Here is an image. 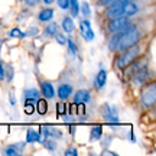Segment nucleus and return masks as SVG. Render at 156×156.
Instances as JSON below:
<instances>
[{
    "mask_svg": "<svg viewBox=\"0 0 156 156\" xmlns=\"http://www.w3.org/2000/svg\"><path fill=\"white\" fill-rule=\"evenodd\" d=\"M139 38H140V34H139V30H137V28H134V26H127V28L123 30L122 36L119 39L117 49L122 51V52L126 51L127 48L136 45V42L139 41Z\"/></svg>",
    "mask_w": 156,
    "mask_h": 156,
    "instance_id": "nucleus-1",
    "label": "nucleus"
},
{
    "mask_svg": "<svg viewBox=\"0 0 156 156\" xmlns=\"http://www.w3.org/2000/svg\"><path fill=\"white\" fill-rule=\"evenodd\" d=\"M139 55V48L137 46H130L127 48L126 51H123V54L119 58H117L116 61V65L117 68H120V69H124V68H127L132 62L136 59V56Z\"/></svg>",
    "mask_w": 156,
    "mask_h": 156,
    "instance_id": "nucleus-2",
    "label": "nucleus"
},
{
    "mask_svg": "<svg viewBox=\"0 0 156 156\" xmlns=\"http://www.w3.org/2000/svg\"><path fill=\"white\" fill-rule=\"evenodd\" d=\"M155 101H156V84L151 83L142 91V103H143L145 107L151 108V107L155 106Z\"/></svg>",
    "mask_w": 156,
    "mask_h": 156,
    "instance_id": "nucleus-3",
    "label": "nucleus"
},
{
    "mask_svg": "<svg viewBox=\"0 0 156 156\" xmlns=\"http://www.w3.org/2000/svg\"><path fill=\"white\" fill-rule=\"evenodd\" d=\"M127 0H116L108 5L106 10V16L108 19H114V17H120L122 16V12H123V7L126 6Z\"/></svg>",
    "mask_w": 156,
    "mask_h": 156,
    "instance_id": "nucleus-4",
    "label": "nucleus"
},
{
    "mask_svg": "<svg viewBox=\"0 0 156 156\" xmlns=\"http://www.w3.org/2000/svg\"><path fill=\"white\" fill-rule=\"evenodd\" d=\"M129 25H130L129 17H126V16L114 17V19H112V22L108 23V30L112 34H114V32H119V30H124Z\"/></svg>",
    "mask_w": 156,
    "mask_h": 156,
    "instance_id": "nucleus-5",
    "label": "nucleus"
},
{
    "mask_svg": "<svg viewBox=\"0 0 156 156\" xmlns=\"http://www.w3.org/2000/svg\"><path fill=\"white\" fill-rule=\"evenodd\" d=\"M80 30H81V35H83V38L85 41H93L94 39V32H93V29H91V25H90V20L87 19H84L81 20L80 23Z\"/></svg>",
    "mask_w": 156,
    "mask_h": 156,
    "instance_id": "nucleus-6",
    "label": "nucleus"
},
{
    "mask_svg": "<svg viewBox=\"0 0 156 156\" xmlns=\"http://www.w3.org/2000/svg\"><path fill=\"white\" fill-rule=\"evenodd\" d=\"M147 78H149V74H147V68L143 67L142 69H137V73L134 74L133 83L136 84V85H142V84L145 83Z\"/></svg>",
    "mask_w": 156,
    "mask_h": 156,
    "instance_id": "nucleus-7",
    "label": "nucleus"
},
{
    "mask_svg": "<svg viewBox=\"0 0 156 156\" xmlns=\"http://www.w3.org/2000/svg\"><path fill=\"white\" fill-rule=\"evenodd\" d=\"M104 119H106L108 123H119V119H117V116H116V110L114 108H112L110 107V104H104Z\"/></svg>",
    "mask_w": 156,
    "mask_h": 156,
    "instance_id": "nucleus-8",
    "label": "nucleus"
},
{
    "mask_svg": "<svg viewBox=\"0 0 156 156\" xmlns=\"http://www.w3.org/2000/svg\"><path fill=\"white\" fill-rule=\"evenodd\" d=\"M23 147H25V143H15V145L7 146L5 151H3V153L5 155H12V156L20 155L23 152Z\"/></svg>",
    "mask_w": 156,
    "mask_h": 156,
    "instance_id": "nucleus-9",
    "label": "nucleus"
},
{
    "mask_svg": "<svg viewBox=\"0 0 156 156\" xmlns=\"http://www.w3.org/2000/svg\"><path fill=\"white\" fill-rule=\"evenodd\" d=\"M41 132H42V134H45V137H56V139L62 137L61 132H59V130H56V129H54V127L42 126V127H41Z\"/></svg>",
    "mask_w": 156,
    "mask_h": 156,
    "instance_id": "nucleus-10",
    "label": "nucleus"
},
{
    "mask_svg": "<svg viewBox=\"0 0 156 156\" xmlns=\"http://www.w3.org/2000/svg\"><path fill=\"white\" fill-rule=\"evenodd\" d=\"M137 10H139V7H137V5H134L133 2H127L126 3V6L123 7V12H122V16H133L134 13H137Z\"/></svg>",
    "mask_w": 156,
    "mask_h": 156,
    "instance_id": "nucleus-11",
    "label": "nucleus"
},
{
    "mask_svg": "<svg viewBox=\"0 0 156 156\" xmlns=\"http://www.w3.org/2000/svg\"><path fill=\"white\" fill-rule=\"evenodd\" d=\"M71 94H73V87H71V85H68V84L59 85V88H58V97H59L61 100H67Z\"/></svg>",
    "mask_w": 156,
    "mask_h": 156,
    "instance_id": "nucleus-12",
    "label": "nucleus"
},
{
    "mask_svg": "<svg viewBox=\"0 0 156 156\" xmlns=\"http://www.w3.org/2000/svg\"><path fill=\"white\" fill-rule=\"evenodd\" d=\"M91 98V95H90V93L87 91V90H80V91H77V94L74 95V103H87V101Z\"/></svg>",
    "mask_w": 156,
    "mask_h": 156,
    "instance_id": "nucleus-13",
    "label": "nucleus"
},
{
    "mask_svg": "<svg viewBox=\"0 0 156 156\" xmlns=\"http://www.w3.org/2000/svg\"><path fill=\"white\" fill-rule=\"evenodd\" d=\"M41 87H42V94L45 95V98H52L55 95V90L51 83H42Z\"/></svg>",
    "mask_w": 156,
    "mask_h": 156,
    "instance_id": "nucleus-14",
    "label": "nucleus"
},
{
    "mask_svg": "<svg viewBox=\"0 0 156 156\" xmlns=\"http://www.w3.org/2000/svg\"><path fill=\"white\" fill-rule=\"evenodd\" d=\"M52 17H54V10L52 9H44V10L39 12L38 15V19L41 22H49Z\"/></svg>",
    "mask_w": 156,
    "mask_h": 156,
    "instance_id": "nucleus-15",
    "label": "nucleus"
},
{
    "mask_svg": "<svg viewBox=\"0 0 156 156\" xmlns=\"http://www.w3.org/2000/svg\"><path fill=\"white\" fill-rule=\"evenodd\" d=\"M106 81H107V73L104 69H101L100 73L97 74V78H95V87L97 88H103L106 85Z\"/></svg>",
    "mask_w": 156,
    "mask_h": 156,
    "instance_id": "nucleus-16",
    "label": "nucleus"
},
{
    "mask_svg": "<svg viewBox=\"0 0 156 156\" xmlns=\"http://www.w3.org/2000/svg\"><path fill=\"white\" fill-rule=\"evenodd\" d=\"M75 28V25H74V20L71 17H64V20H62V29H64V32L65 34H71Z\"/></svg>",
    "mask_w": 156,
    "mask_h": 156,
    "instance_id": "nucleus-17",
    "label": "nucleus"
},
{
    "mask_svg": "<svg viewBox=\"0 0 156 156\" xmlns=\"http://www.w3.org/2000/svg\"><path fill=\"white\" fill-rule=\"evenodd\" d=\"M122 34H123V30L114 32V35L110 38V41H108V48H110V51H116L117 49V44H119V39H120Z\"/></svg>",
    "mask_w": 156,
    "mask_h": 156,
    "instance_id": "nucleus-18",
    "label": "nucleus"
},
{
    "mask_svg": "<svg viewBox=\"0 0 156 156\" xmlns=\"http://www.w3.org/2000/svg\"><path fill=\"white\" fill-rule=\"evenodd\" d=\"M42 136L38 133V132H34L32 129H29L28 133H26V142L28 143H34V142H42V139H41Z\"/></svg>",
    "mask_w": 156,
    "mask_h": 156,
    "instance_id": "nucleus-19",
    "label": "nucleus"
},
{
    "mask_svg": "<svg viewBox=\"0 0 156 156\" xmlns=\"http://www.w3.org/2000/svg\"><path fill=\"white\" fill-rule=\"evenodd\" d=\"M103 134V126H94L91 129V133H90V140L94 142V140H98Z\"/></svg>",
    "mask_w": 156,
    "mask_h": 156,
    "instance_id": "nucleus-20",
    "label": "nucleus"
},
{
    "mask_svg": "<svg viewBox=\"0 0 156 156\" xmlns=\"http://www.w3.org/2000/svg\"><path fill=\"white\" fill-rule=\"evenodd\" d=\"M36 104H38V112L39 114H46L48 112V103L45 98H41V100L36 101Z\"/></svg>",
    "mask_w": 156,
    "mask_h": 156,
    "instance_id": "nucleus-21",
    "label": "nucleus"
},
{
    "mask_svg": "<svg viewBox=\"0 0 156 156\" xmlns=\"http://www.w3.org/2000/svg\"><path fill=\"white\" fill-rule=\"evenodd\" d=\"M58 32V25L56 23H49L46 28H45V35L46 36H54Z\"/></svg>",
    "mask_w": 156,
    "mask_h": 156,
    "instance_id": "nucleus-22",
    "label": "nucleus"
},
{
    "mask_svg": "<svg viewBox=\"0 0 156 156\" xmlns=\"http://www.w3.org/2000/svg\"><path fill=\"white\" fill-rule=\"evenodd\" d=\"M9 38H25L26 36V34L25 32H22L20 29H12V30H9Z\"/></svg>",
    "mask_w": 156,
    "mask_h": 156,
    "instance_id": "nucleus-23",
    "label": "nucleus"
},
{
    "mask_svg": "<svg viewBox=\"0 0 156 156\" xmlns=\"http://www.w3.org/2000/svg\"><path fill=\"white\" fill-rule=\"evenodd\" d=\"M68 9H71V15H73V16H77L78 10H80V7H78V0H69V7H68Z\"/></svg>",
    "mask_w": 156,
    "mask_h": 156,
    "instance_id": "nucleus-24",
    "label": "nucleus"
},
{
    "mask_svg": "<svg viewBox=\"0 0 156 156\" xmlns=\"http://www.w3.org/2000/svg\"><path fill=\"white\" fill-rule=\"evenodd\" d=\"M23 94H25V98H35V100H36L39 95V91L35 88H30V90H26Z\"/></svg>",
    "mask_w": 156,
    "mask_h": 156,
    "instance_id": "nucleus-25",
    "label": "nucleus"
},
{
    "mask_svg": "<svg viewBox=\"0 0 156 156\" xmlns=\"http://www.w3.org/2000/svg\"><path fill=\"white\" fill-rule=\"evenodd\" d=\"M56 112H58V114H59V116L67 114V106H65V103H62V101L56 103Z\"/></svg>",
    "mask_w": 156,
    "mask_h": 156,
    "instance_id": "nucleus-26",
    "label": "nucleus"
},
{
    "mask_svg": "<svg viewBox=\"0 0 156 156\" xmlns=\"http://www.w3.org/2000/svg\"><path fill=\"white\" fill-rule=\"evenodd\" d=\"M81 9H83V15L84 16H87L88 17L90 15H91V10H90V6H88V3H87V2H83V3H81Z\"/></svg>",
    "mask_w": 156,
    "mask_h": 156,
    "instance_id": "nucleus-27",
    "label": "nucleus"
},
{
    "mask_svg": "<svg viewBox=\"0 0 156 156\" xmlns=\"http://www.w3.org/2000/svg\"><path fill=\"white\" fill-rule=\"evenodd\" d=\"M68 48H69V51H71V54L73 55H77V46H75V44H74V41H71V39H67V44Z\"/></svg>",
    "mask_w": 156,
    "mask_h": 156,
    "instance_id": "nucleus-28",
    "label": "nucleus"
},
{
    "mask_svg": "<svg viewBox=\"0 0 156 156\" xmlns=\"http://www.w3.org/2000/svg\"><path fill=\"white\" fill-rule=\"evenodd\" d=\"M54 36H55V39L58 41V44H59V45H65V44H67V39H65V36H64L62 34L56 32V34L54 35Z\"/></svg>",
    "mask_w": 156,
    "mask_h": 156,
    "instance_id": "nucleus-29",
    "label": "nucleus"
},
{
    "mask_svg": "<svg viewBox=\"0 0 156 156\" xmlns=\"http://www.w3.org/2000/svg\"><path fill=\"white\" fill-rule=\"evenodd\" d=\"M56 3H58V6H59L61 9H64V10H67L68 7H69V0H56Z\"/></svg>",
    "mask_w": 156,
    "mask_h": 156,
    "instance_id": "nucleus-30",
    "label": "nucleus"
},
{
    "mask_svg": "<svg viewBox=\"0 0 156 156\" xmlns=\"http://www.w3.org/2000/svg\"><path fill=\"white\" fill-rule=\"evenodd\" d=\"M44 145H45V147H48L49 151H54V149L56 147L55 142H52L51 139H46V140H45V142H44Z\"/></svg>",
    "mask_w": 156,
    "mask_h": 156,
    "instance_id": "nucleus-31",
    "label": "nucleus"
},
{
    "mask_svg": "<svg viewBox=\"0 0 156 156\" xmlns=\"http://www.w3.org/2000/svg\"><path fill=\"white\" fill-rule=\"evenodd\" d=\"M34 112H35L34 104H30V103H25V113H26V114H34Z\"/></svg>",
    "mask_w": 156,
    "mask_h": 156,
    "instance_id": "nucleus-32",
    "label": "nucleus"
},
{
    "mask_svg": "<svg viewBox=\"0 0 156 156\" xmlns=\"http://www.w3.org/2000/svg\"><path fill=\"white\" fill-rule=\"evenodd\" d=\"M38 28H29L28 32H25L26 34V36H35V35H38Z\"/></svg>",
    "mask_w": 156,
    "mask_h": 156,
    "instance_id": "nucleus-33",
    "label": "nucleus"
},
{
    "mask_svg": "<svg viewBox=\"0 0 156 156\" xmlns=\"http://www.w3.org/2000/svg\"><path fill=\"white\" fill-rule=\"evenodd\" d=\"M65 155L67 156H77V149H75V147H69L68 151H65Z\"/></svg>",
    "mask_w": 156,
    "mask_h": 156,
    "instance_id": "nucleus-34",
    "label": "nucleus"
},
{
    "mask_svg": "<svg viewBox=\"0 0 156 156\" xmlns=\"http://www.w3.org/2000/svg\"><path fill=\"white\" fill-rule=\"evenodd\" d=\"M113 2H116V0H98V5L100 6H108L110 3H113Z\"/></svg>",
    "mask_w": 156,
    "mask_h": 156,
    "instance_id": "nucleus-35",
    "label": "nucleus"
},
{
    "mask_svg": "<svg viewBox=\"0 0 156 156\" xmlns=\"http://www.w3.org/2000/svg\"><path fill=\"white\" fill-rule=\"evenodd\" d=\"M38 2L39 0H25V3L28 6H35V5H38Z\"/></svg>",
    "mask_w": 156,
    "mask_h": 156,
    "instance_id": "nucleus-36",
    "label": "nucleus"
},
{
    "mask_svg": "<svg viewBox=\"0 0 156 156\" xmlns=\"http://www.w3.org/2000/svg\"><path fill=\"white\" fill-rule=\"evenodd\" d=\"M0 80H5V69L2 67V64H0Z\"/></svg>",
    "mask_w": 156,
    "mask_h": 156,
    "instance_id": "nucleus-37",
    "label": "nucleus"
},
{
    "mask_svg": "<svg viewBox=\"0 0 156 156\" xmlns=\"http://www.w3.org/2000/svg\"><path fill=\"white\" fill-rule=\"evenodd\" d=\"M9 98H10V103L13 104V106H15L16 103H15V95H13V93H10V95H9Z\"/></svg>",
    "mask_w": 156,
    "mask_h": 156,
    "instance_id": "nucleus-38",
    "label": "nucleus"
},
{
    "mask_svg": "<svg viewBox=\"0 0 156 156\" xmlns=\"http://www.w3.org/2000/svg\"><path fill=\"white\" fill-rule=\"evenodd\" d=\"M64 122H74V119H73V117H69V116L64 117Z\"/></svg>",
    "mask_w": 156,
    "mask_h": 156,
    "instance_id": "nucleus-39",
    "label": "nucleus"
},
{
    "mask_svg": "<svg viewBox=\"0 0 156 156\" xmlns=\"http://www.w3.org/2000/svg\"><path fill=\"white\" fill-rule=\"evenodd\" d=\"M103 155H116V153H114V152H110V151H104Z\"/></svg>",
    "mask_w": 156,
    "mask_h": 156,
    "instance_id": "nucleus-40",
    "label": "nucleus"
},
{
    "mask_svg": "<svg viewBox=\"0 0 156 156\" xmlns=\"http://www.w3.org/2000/svg\"><path fill=\"white\" fill-rule=\"evenodd\" d=\"M44 3H46V5H51V3H54V0H42Z\"/></svg>",
    "mask_w": 156,
    "mask_h": 156,
    "instance_id": "nucleus-41",
    "label": "nucleus"
},
{
    "mask_svg": "<svg viewBox=\"0 0 156 156\" xmlns=\"http://www.w3.org/2000/svg\"><path fill=\"white\" fill-rule=\"evenodd\" d=\"M127 2H134V0H127Z\"/></svg>",
    "mask_w": 156,
    "mask_h": 156,
    "instance_id": "nucleus-42",
    "label": "nucleus"
},
{
    "mask_svg": "<svg viewBox=\"0 0 156 156\" xmlns=\"http://www.w3.org/2000/svg\"><path fill=\"white\" fill-rule=\"evenodd\" d=\"M19 2H20V0H19Z\"/></svg>",
    "mask_w": 156,
    "mask_h": 156,
    "instance_id": "nucleus-43",
    "label": "nucleus"
}]
</instances>
